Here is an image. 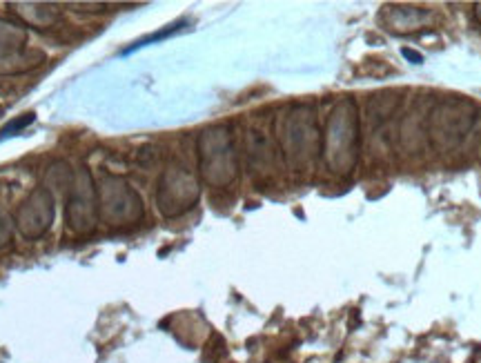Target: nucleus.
Listing matches in <instances>:
<instances>
[{
    "label": "nucleus",
    "instance_id": "f257e3e1",
    "mask_svg": "<svg viewBox=\"0 0 481 363\" xmlns=\"http://www.w3.org/2000/svg\"><path fill=\"white\" fill-rule=\"evenodd\" d=\"M34 120V114H25L23 118H18V120H14V123H9L7 127H3L0 129V138H7V136H12V134H16L18 129H23L25 125H29Z\"/></svg>",
    "mask_w": 481,
    "mask_h": 363
}]
</instances>
